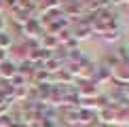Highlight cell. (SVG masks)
<instances>
[{
	"label": "cell",
	"mask_w": 129,
	"mask_h": 127,
	"mask_svg": "<svg viewBox=\"0 0 129 127\" xmlns=\"http://www.w3.org/2000/svg\"><path fill=\"white\" fill-rule=\"evenodd\" d=\"M2 30H4V17L0 15V32H2Z\"/></svg>",
	"instance_id": "4"
},
{
	"label": "cell",
	"mask_w": 129,
	"mask_h": 127,
	"mask_svg": "<svg viewBox=\"0 0 129 127\" xmlns=\"http://www.w3.org/2000/svg\"><path fill=\"white\" fill-rule=\"evenodd\" d=\"M4 59H7V51L0 49V61H4Z\"/></svg>",
	"instance_id": "3"
},
{
	"label": "cell",
	"mask_w": 129,
	"mask_h": 127,
	"mask_svg": "<svg viewBox=\"0 0 129 127\" xmlns=\"http://www.w3.org/2000/svg\"><path fill=\"white\" fill-rule=\"evenodd\" d=\"M11 47H13V36H11L7 30H2L0 32V49L7 51V49H11Z\"/></svg>",
	"instance_id": "2"
},
{
	"label": "cell",
	"mask_w": 129,
	"mask_h": 127,
	"mask_svg": "<svg viewBox=\"0 0 129 127\" xmlns=\"http://www.w3.org/2000/svg\"><path fill=\"white\" fill-rule=\"evenodd\" d=\"M15 74H17V64H15V61H11V59L0 61V78H4V81H11Z\"/></svg>",
	"instance_id": "1"
}]
</instances>
